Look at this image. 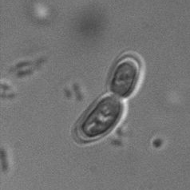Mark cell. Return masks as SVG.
Listing matches in <instances>:
<instances>
[{"label":"cell","mask_w":190,"mask_h":190,"mask_svg":"<svg viewBox=\"0 0 190 190\" xmlns=\"http://www.w3.org/2000/svg\"><path fill=\"white\" fill-rule=\"evenodd\" d=\"M124 104L113 95L101 98L77 126V134L85 141H93L109 133L120 121Z\"/></svg>","instance_id":"1"},{"label":"cell","mask_w":190,"mask_h":190,"mask_svg":"<svg viewBox=\"0 0 190 190\" xmlns=\"http://www.w3.org/2000/svg\"><path fill=\"white\" fill-rule=\"evenodd\" d=\"M141 66L133 56H125L117 62L109 83L110 91L118 97L127 98L134 91L138 84Z\"/></svg>","instance_id":"2"}]
</instances>
